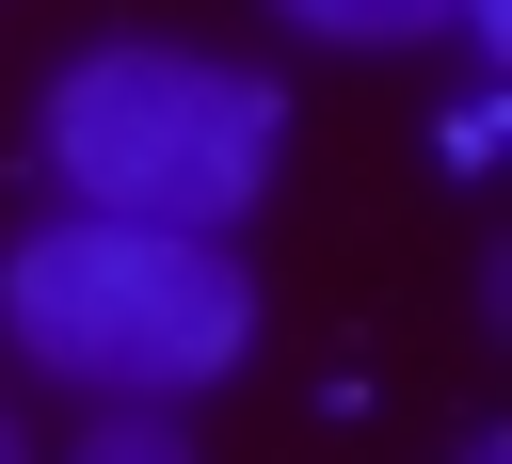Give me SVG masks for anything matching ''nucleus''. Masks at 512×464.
<instances>
[{
  "label": "nucleus",
  "instance_id": "obj_3",
  "mask_svg": "<svg viewBox=\"0 0 512 464\" xmlns=\"http://www.w3.org/2000/svg\"><path fill=\"white\" fill-rule=\"evenodd\" d=\"M304 48H432V32H496L512 0H272Z\"/></svg>",
  "mask_w": 512,
  "mask_h": 464
},
{
  "label": "nucleus",
  "instance_id": "obj_5",
  "mask_svg": "<svg viewBox=\"0 0 512 464\" xmlns=\"http://www.w3.org/2000/svg\"><path fill=\"white\" fill-rule=\"evenodd\" d=\"M448 464H512V448H496V432H464V448H448Z\"/></svg>",
  "mask_w": 512,
  "mask_h": 464
},
{
  "label": "nucleus",
  "instance_id": "obj_2",
  "mask_svg": "<svg viewBox=\"0 0 512 464\" xmlns=\"http://www.w3.org/2000/svg\"><path fill=\"white\" fill-rule=\"evenodd\" d=\"M0 336H16V368L80 384V400H208L256 352V272H240V240L64 208L0 256Z\"/></svg>",
  "mask_w": 512,
  "mask_h": 464
},
{
  "label": "nucleus",
  "instance_id": "obj_4",
  "mask_svg": "<svg viewBox=\"0 0 512 464\" xmlns=\"http://www.w3.org/2000/svg\"><path fill=\"white\" fill-rule=\"evenodd\" d=\"M64 464H208V448H192V416H176V400H96Z\"/></svg>",
  "mask_w": 512,
  "mask_h": 464
},
{
  "label": "nucleus",
  "instance_id": "obj_6",
  "mask_svg": "<svg viewBox=\"0 0 512 464\" xmlns=\"http://www.w3.org/2000/svg\"><path fill=\"white\" fill-rule=\"evenodd\" d=\"M0 464H32V432H16V400H0Z\"/></svg>",
  "mask_w": 512,
  "mask_h": 464
},
{
  "label": "nucleus",
  "instance_id": "obj_1",
  "mask_svg": "<svg viewBox=\"0 0 512 464\" xmlns=\"http://www.w3.org/2000/svg\"><path fill=\"white\" fill-rule=\"evenodd\" d=\"M32 112H48L32 144H48L64 208H96V224L240 240V224L272 208V176H288V96H272L256 64H224V48L112 32V48L48 64V96H32Z\"/></svg>",
  "mask_w": 512,
  "mask_h": 464
}]
</instances>
